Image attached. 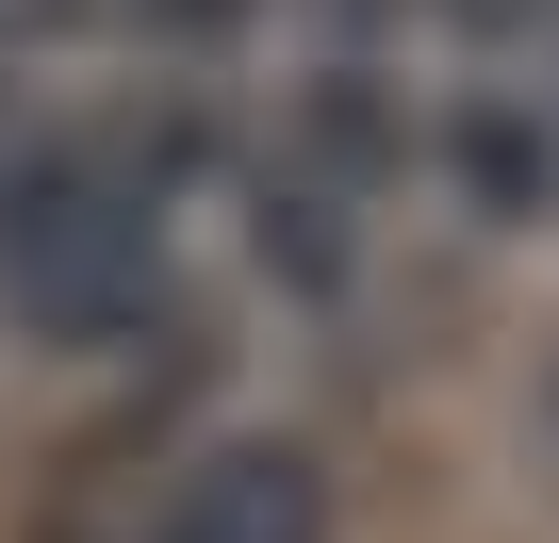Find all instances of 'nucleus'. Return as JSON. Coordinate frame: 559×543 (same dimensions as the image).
<instances>
[{"label":"nucleus","instance_id":"obj_1","mask_svg":"<svg viewBox=\"0 0 559 543\" xmlns=\"http://www.w3.org/2000/svg\"><path fill=\"white\" fill-rule=\"evenodd\" d=\"M34 543H313V461L297 445H198V428H99L50 461Z\"/></svg>","mask_w":559,"mask_h":543},{"label":"nucleus","instance_id":"obj_2","mask_svg":"<svg viewBox=\"0 0 559 543\" xmlns=\"http://www.w3.org/2000/svg\"><path fill=\"white\" fill-rule=\"evenodd\" d=\"M116 17V0H0V83H17V67H50V50H83Z\"/></svg>","mask_w":559,"mask_h":543}]
</instances>
